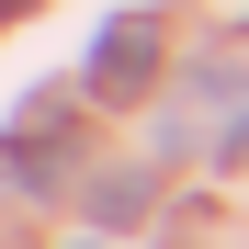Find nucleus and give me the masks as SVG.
Segmentation results:
<instances>
[{"label": "nucleus", "mask_w": 249, "mask_h": 249, "mask_svg": "<svg viewBox=\"0 0 249 249\" xmlns=\"http://www.w3.org/2000/svg\"><path fill=\"white\" fill-rule=\"evenodd\" d=\"M147 68H159V23H147V12H136V23H102V46H91V91L124 102V91H147Z\"/></svg>", "instance_id": "f257e3e1"}, {"label": "nucleus", "mask_w": 249, "mask_h": 249, "mask_svg": "<svg viewBox=\"0 0 249 249\" xmlns=\"http://www.w3.org/2000/svg\"><path fill=\"white\" fill-rule=\"evenodd\" d=\"M227 147H238V159H249V113H238V124H227Z\"/></svg>", "instance_id": "f03ea898"}]
</instances>
